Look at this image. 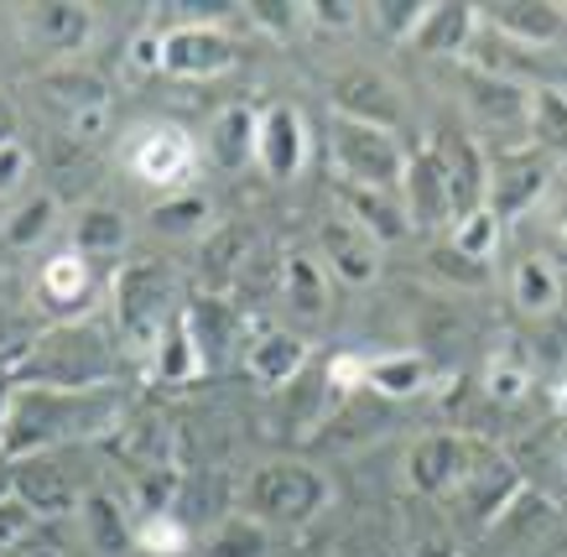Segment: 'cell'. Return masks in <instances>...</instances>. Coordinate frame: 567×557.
<instances>
[{"label":"cell","mask_w":567,"mask_h":557,"mask_svg":"<svg viewBox=\"0 0 567 557\" xmlns=\"http://www.w3.org/2000/svg\"><path fill=\"white\" fill-rule=\"evenodd\" d=\"M412 557H464V553H458L447 526H422V532H412Z\"/></svg>","instance_id":"c3c4849f"},{"label":"cell","mask_w":567,"mask_h":557,"mask_svg":"<svg viewBox=\"0 0 567 557\" xmlns=\"http://www.w3.org/2000/svg\"><path fill=\"white\" fill-rule=\"evenodd\" d=\"M52 225H58V198L52 193H37V198H27L11 219H6V245L11 250H32L37 240H48Z\"/></svg>","instance_id":"d590c367"},{"label":"cell","mask_w":567,"mask_h":557,"mask_svg":"<svg viewBox=\"0 0 567 557\" xmlns=\"http://www.w3.org/2000/svg\"><path fill=\"white\" fill-rule=\"evenodd\" d=\"M302 17H308L312 27H328V32H349V27L360 21V6H349V0H308Z\"/></svg>","instance_id":"f6af8a7d"},{"label":"cell","mask_w":567,"mask_h":557,"mask_svg":"<svg viewBox=\"0 0 567 557\" xmlns=\"http://www.w3.org/2000/svg\"><path fill=\"white\" fill-rule=\"evenodd\" d=\"M557 448H563V464H567V422H563V433H557Z\"/></svg>","instance_id":"6f0895ef"},{"label":"cell","mask_w":567,"mask_h":557,"mask_svg":"<svg viewBox=\"0 0 567 557\" xmlns=\"http://www.w3.org/2000/svg\"><path fill=\"white\" fill-rule=\"evenodd\" d=\"M526 495V479H520V470L505 458L499 448H489L480 437V448H474V464H468V479L458 485V516H464L474 532H489V526L511 510V505Z\"/></svg>","instance_id":"8992f818"},{"label":"cell","mask_w":567,"mask_h":557,"mask_svg":"<svg viewBox=\"0 0 567 557\" xmlns=\"http://www.w3.org/2000/svg\"><path fill=\"white\" fill-rule=\"evenodd\" d=\"M364 385H370L375 396H391V401L422 396L432 385V365L416 354V349H391V354L364 360Z\"/></svg>","instance_id":"4316f807"},{"label":"cell","mask_w":567,"mask_h":557,"mask_svg":"<svg viewBox=\"0 0 567 557\" xmlns=\"http://www.w3.org/2000/svg\"><path fill=\"white\" fill-rule=\"evenodd\" d=\"M511 297H516L520 313H551L557 297H563V281H557L551 261L526 256V261H516V271H511Z\"/></svg>","instance_id":"d6a6232c"},{"label":"cell","mask_w":567,"mask_h":557,"mask_svg":"<svg viewBox=\"0 0 567 557\" xmlns=\"http://www.w3.org/2000/svg\"><path fill=\"white\" fill-rule=\"evenodd\" d=\"M177 489H183V470H177V464H152V470H136V479H131V495H136L141 516L173 510Z\"/></svg>","instance_id":"74e56055"},{"label":"cell","mask_w":567,"mask_h":557,"mask_svg":"<svg viewBox=\"0 0 567 557\" xmlns=\"http://www.w3.org/2000/svg\"><path fill=\"white\" fill-rule=\"evenodd\" d=\"M131 69L162 73V37H136V42H131Z\"/></svg>","instance_id":"f907efd6"},{"label":"cell","mask_w":567,"mask_h":557,"mask_svg":"<svg viewBox=\"0 0 567 557\" xmlns=\"http://www.w3.org/2000/svg\"><path fill=\"white\" fill-rule=\"evenodd\" d=\"M37 94H42V105L63 121V131L79 141H94L104 125H110V89H104L100 73L52 69L37 79Z\"/></svg>","instance_id":"ba28073f"},{"label":"cell","mask_w":567,"mask_h":557,"mask_svg":"<svg viewBox=\"0 0 567 557\" xmlns=\"http://www.w3.org/2000/svg\"><path fill=\"white\" fill-rule=\"evenodd\" d=\"M17 501H27L37 510V522H52V516H69L79 510L84 501V489L73 485V474L58 464V458H27L17 470Z\"/></svg>","instance_id":"7402d4cb"},{"label":"cell","mask_w":567,"mask_h":557,"mask_svg":"<svg viewBox=\"0 0 567 557\" xmlns=\"http://www.w3.org/2000/svg\"><path fill=\"white\" fill-rule=\"evenodd\" d=\"M183 329H188L193 349H198V370L204 375H219L245 354V313L240 302H229V297L198 292L193 302H183Z\"/></svg>","instance_id":"52a82bcc"},{"label":"cell","mask_w":567,"mask_h":557,"mask_svg":"<svg viewBox=\"0 0 567 557\" xmlns=\"http://www.w3.org/2000/svg\"><path fill=\"white\" fill-rule=\"evenodd\" d=\"M110 313H115V333L131 349H156L162 333L183 308H177V281L173 271L152 256L125 261L110 281Z\"/></svg>","instance_id":"3957f363"},{"label":"cell","mask_w":567,"mask_h":557,"mask_svg":"<svg viewBox=\"0 0 567 557\" xmlns=\"http://www.w3.org/2000/svg\"><path fill=\"white\" fill-rule=\"evenodd\" d=\"M281 302H287L297 318L328 313V277H323V266H318V256L287 250V261H281Z\"/></svg>","instance_id":"83f0119b"},{"label":"cell","mask_w":567,"mask_h":557,"mask_svg":"<svg viewBox=\"0 0 567 557\" xmlns=\"http://www.w3.org/2000/svg\"><path fill=\"white\" fill-rule=\"evenodd\" d=\"M79 526H84V541L100 557H125L136 547V526L125 516V505L110 495V489H84L79 501Z\"/></svg>","instance_id":"cb8c5ba5"},{"label":"cell","mask_w":567,"mask_h":557,"mask_svg":"<svg viewBox=\"0 0 567 557\" xmlns=\"http://www.w3.org/2000/svg\"><path fill=\"white\" fill-rule=\"evenodd\" d=\"M11 495H17V470L0 464V501H11Z\"/></svg>","instance_id":"9f6ffc18"},{"label":"cell","mask_w":567,"mask_h":557,"mask_svg":"<svg viewBox=\"0 0 567 557\" xmlns=\"http://www.w3.org/2000/svg\"><path fill=\"white\" fill-rule=\"evenodd\" d=\"M432 141V152L443 162L447 173V198H453V225L464 219V214L484 209V193H489V157L480 152V141L464 136V131H437Z\"/></svg>","instance_id":"5bb4252c"},{"label":"cell","mask_w":567,"mask_h":557,"mask_svg":"<svg viewBox=\"0 0 567 557\" xmlns=\"http://www.w3.org/2000/svg\"><path fill=\"white\" fill-rule=\"evenodd\" d=\"M551 240H557V245L567 250V198L557 204V209H551Z\"/></svg>","instance_id":"11a10c76"},{"label":"cell","mask_w":567,"mask_h":557,"mask_svg":"<svg viewBox=\"0 0 567 557\" xmlns=\"http://www.w3.org/2000/svg\"><path fill=\"white\" fill-rule=\"evenodd\" d=\"M480 27H489L505 42H520V48H567V6H551V0H499V6H484Z\"/></svg>","instance_id":"9a60e30c"},{"label":"cell","mask_w":567,"mask_h":557,"mask_svg":"<svg viewBox=\"0 0 567 557\" xmlns=\"http://www.w3.org/2000/svg\"><path fill=\"white\" fill-rule=\"evenodd\" d=\"M416 17H422V6H406V0H380V6H370V21H375L385 37H412Z\"/></svg>","instance_id":"ee69618b"},{"label":"cell","mask_w":567,"mask_h":557,"mask_svg":"<svg viewBox=\"0 0 567 557\" xmlns=\"http://www.w3.org/2000/svg\"><path fill=\"white\" fill-rule=\"evenodd\" d=\"M208 214H214V204H208L204 193H173V198H162L152 209V229L156 235H173V240L208 235Z\"/></svg>","instance_id":"e575fe53"},{"label":"cell","mask_w":567,"mask_h":557,"mask_svg":"<svg viewBox=\"0 0 567 557\" xmlns=\"http://www.w3.org/2000/svg\"><path fill=\"white\" fill-rule=\"evenodd\" d=\"M193 162H198V146L183 125H141L125 146V167L152 188H177L193 173Z\"/></svg>","instance_id":"7c38bea8"},{"label":"cell","mask_w":567,"mask_h":557,"mask_svg":"<svg viewBox=\"0 0 567 557\" xmlns=\"http://www.w3.org/2000/svg\"><path fill=\"white\" fill-rule=\"evenodd\" d=\"M125 240H131L125 214L104 209V204H89V209H79V219H73V250H79L84 261H110V256H121Z\"/></svg>","instance_id":"f546056e"},{"label":"cell","mask_w":567,"mask_h":557,"mask_svg":"<svg viewBox=\"0 0 567 557\" xmlns=\"http://www.w3.org/2000/svg\"><path fill=\"white\" fill-rule=\"evenodd\" d=\"M312 360V344L302 339V333H287V329H266L256 333L250 344H245L240 365L245 375L260 385V391H281V385H292L302 370H308Z\"/></svg>","instance_id":"ac0fdd59"},{"label":"cell","mask_w":567,"mask_h":557,"mask_svg":"<svg viewBox=\"0 0 567 557\" xmlns=\"http://www.w3.org/2000/svg\"><path fill=\"white\" fill-rule=\"evenodd\" d=\"M115 375V344L89 323H63V329L32 339L21 354L17 381L32 385H63V391H89V385H110Z\"/></svg>","instance_id":"7a4b0ae2"},{"label":"cell","mask_w":567,"mask_h":557,"mask_svg":"<svg viewBox=\"0 0 567 557\" xmlns=\"http://www.w3.org/2000/svg\"><path fill=\"white\" fill-rule=\"evenodd\" d=\"M240 63V48H235V37L219 32V27H173V32H162V73L167 79H219Z\"/></svg>","instance_id":"8fae6325"},{"label":"cell","mask_w":567,"mask_h":557,"mask_svg":"<svg viewBox=\"0 0 567 557\" xmlns=\"http://www.w3.org/2000/svg\"><path fill=\"white\" fill-rule=\"evenodd\" d=\"M480 437L468 433H427L406 453V485L416 489V501H447L458 495V485L468 479Z\"/></svg>","instance_id":"9c48e42d"},{"label":"cell","mask_w":567,"mask_h":557,"mask_svg":"<svg viewBox=\"0 0 567 557\" xmlns=\"http://www.w3.org/2000/svg\"><path fill=\"white\" fill-rule=\"evenodd\" d=\"M256 162L276 183H292V177L308 167V125H302V110L287 105V100H276V105L260 110Z\"/></svg>","instance_id":"e0dca14e"},{"label":"cell","mask_w":567,"mask_h":557,"mask_svg":"<svg viewBox=\"0 0 567 557\" xmlns=\"http://www.w3.org/2000/svg\"><path fill=\"white\" fill-rule=\"evenodd\" d=\"M125 401L115 385H89V391H63V385L17 381L6 427H0V464H27L63 443H94V437L121 433Z\"/></svg>","instance_id":"6da1fadb"},{"label":"cell","mask_w":567,"mask_h":557,"mask_svg":"<svg viewBox=\"0 0 567 557\" xmlns=\"http://www.w3.org/2000/svg\"><path fill=\"white\" fill-rule=\"evenodd\" d=\"M136 547L152 557H183L193 547V537L173 510H162V516H141L136 522Z\"/></svg>","instance_id":"ab89813d"},{"label":"cell","mask_w":567,"mask_h":557,"mask_svg":"<svg viewBox=\"0 0 567 557\" xmlns=\"http://www.w3.org/2000/svg\"><path fill=\"white\" fill-rule=\"evenodd\" d=\"M328 146H333V167L344 173L349 188H370V193H391L406 177V146L391 131L360 121H328Z\"/></svg>","instance_id":"5b68a950"},{"label":"cell","mask_w":567,"mask_h":557,"mask_svg":"<svg viewBox=\"0 0 567 557\" xmlns=\"http://www.w3.org/2000/svg\"><path fill=\"white\" fill-rule=\"evenodd\" d=\"M328 479L312 464H260L245 479V510L266 526H308L323 516Z\"/></svg>","instance_id":"277c9868"},{"label":"cell","mask_w":567,"mask_h":557,"mask_svg":"<svg viewBox=\"0 0 567 557\" xmlns=\"http://www.w3.org/2000/svg\"><path fill=\"white\" fill-rule=\"evenodd\" d=\"M344 214L360 229H370V240L375 245H391V240H406V235H412V219H406L401 204H391V193L349 188L344 183Z\"/></svg>","instance_id":"f1b7e54d"},{"label":"cell","mask_w":567,"mask_h":557,"mask_svg":"<svg viewBox=\"0 0 567 557\" xmlns=\"http://www.w3.org/2000/svg\"><path fill=\"white\" fill-rule=\"evenodd\" d=\"M464 100L468 110L489 125H526L532 121V94L489 69H464Z\"/></svg>","instance_id":"603a6c76"},{"label":"cell","mask_w":567,"mask_h":557,"mask_svg":"<svg viewBox=\"0 0 567 557\" xmlns=\"http://www.w3.org/2000/svg\"><path fill=\"white\" fill-rule=\"evenodd\" d=\"M245 17L256 21V27H266V32H276V37H287L297 27V17L302 11H292V6H271V0H260V6H250Z\"/></svg>","instance_id":"681fc988"},{"label":"cell","mask_w":567,"mask_h":557,"mask_svg":"<svg viewBox=\"0 0 567 557\" xmlns=\"http://www.w3.org/2000/svg\"><path fill=\"white\" fill-rule=\"evenodd\" d=\"M37 287H42V297H48L52 308H84L89 302V261L79 256V250H63V256H48L42 261V271H37Z\"/></svg>","instance_id":"1f68e13d"},{"label":"cell","mask_w":567,"mask_h":557,"mask_svg":"<svg viewBox=\"0 0 567 557\" xmlns=\"http://www.w3.org/2000/svg\"><path fill=\"white\" fill-rule=\"evenodd\" d=\"M152 375L162 385H183V381H193V375H204V370H198V349H193L188 329H183V313L162 333V344H156V354H152Z\"/></svg>","instance_id":"836d02e7"},{"label":"cell","mask_w":567,"mask_h":557,"mask_svg":"<svg viewBox=\"0 0 567 557\" xmlns=\"http://www.w3.org/2000/svg\"><path fill=\"white\" fill-rule=\"evenodd\" d=\"M547 193V157H536L526 146L516 152H499L489 162V193H484V209L495 219H516V214L536 209V198Z\"/></svg>","instance_id":"2e32d148"},{"label":"cell","mask_w":567,"mask_h":557,"mask_svg":"<svg viewBox=\"0 0 567 557\" xmlns=\"http://www.w3.org/2000/svg\"><path fill=\"white\" fill-rule=\"evenodd\" d=\"M245 256H250V229L224 225L204 235V256H198V281L208 297H229V287L245 277Z\"/></svg>","instance_id":"d4e9b609"},{"label":"cell","mask_w":567,"mask_h":557,"mask_svg":"<svg viewBox=\"0 0 567 557\" xmlns=\"http://www.w3.org/2000/svg\"><path fill=\"white\" fill-rule=\"evenodd\" d=\"M6 141H17V110H11V100H0V146Z\"/></svg>","instance_id":"db71d44e"},{"label":"cell","mask_w":567,"mask_h":557,"mask_svg":"<svg viewBox=\"0 0 567 557\" xmlns=\"http://www.w3.org/2000/svg\"><path fill=\"white\" fill-rule=\"evenodd\" d=\"M474 32H480V11L474 6H422V17H416L406 42L416 53H464Z\"/></svg>","instance_id":"484cf974"},{"label":"cell","mask_w":567,"mask_h":557,"mask_svg":"<svg viewBox=\"0 0 567 557\" xmlns=\"http://www.w3.org/2000/svg\"><path fill=\"white\" fill-rule=\"evenodd\" d=\"M495 245H499V219L489 209H474V214H464V219L453 225V250L468 256V261L489 266L495 261Z\"/></svg>","instance_id":"f35d334b"},{"label":"cell","mask_w":567,"mask_h":557,"mask_svg":"<svg viewBox=\"0 0 567 557\" xmlns=\"http://www.w3.org/2000/svg\"><path fill=\"white\" fill-rule=\"evenodd\" d=\"M37 510L27 501H17V495H11V501H0V557L11 553V547H17V541H27L37 532Z\"/></svg>","instance_id":"b9f144b4"},{"label":"cell","mask_w":567,"mask_h":557,"mask_svg":"<svg viewBox=\"0 0 567 557\" xmlns=\"http://www.w3.org/2000/svg\"><path fill=\"white\" fill-rule=\"evenodd\" d=\"M198 553L204 557H271L276 541H271V526L266 522H256L250 510H235V516H224V522L208 532Z\"/></svg>","instance_id":"4dcf8cb0"},{"label":"cell","mask_w":567,"mask_h":557,"mask_svg":"<svg viewBox=\"0 0 567 557\" xmlns=\"http://www.w3.org/2000/svg\"><path fill=\"white\" fill-rule=\"evenodd\" d=\"M11 396H17V370H0V427H6V412H11Z\"/></svg>","instance_id":"f5cc1de1"},{"label":"cell","mask_w":567,"mask_h":557,"mask_svg":"<svg viewBox=\"0 0 567 557\" xmlns=\"http://www.w3.org/2000/svg\"><path fill=\"white\" fill-rule=\"evenodd\" d=\"M256 136H260V115L250 105H224L204 131V157L219 173H245L256 162Z\"/></svg>","instance_id":"44dd1931"},{"label":"cell","mask_w":567,"mask_h":557,"mask_svg":"<svg viewBox=\"0 0 567 557\" xmlns=\"http://www.w3.org/2000/svg\"><path fill=\"white\" fill-rule=\"evenodd\" d=\"M6 557H63V547H58V541H52L48 532L37 526L32 537H27V541H17V547H11V553H6Z\"/></svg>","instance_id":"816d5d0a"},{"label":"cell","mask_w":567,"mask_h":557,"mask_svg":"<svg viewBox=\"0 0 567 557\" xmlns=\"http://www.w3.org/2000/svg\"><path fill=\"white\" fill-rule=\"evenodd\" d=\"M328 105L339 121H360V125H375V131H391L406 121V105H401V89L375 69H344L328 79Z\"/></svg>","instance_id":"30bf717a"},{"label":"cell","mask_w":567,"mask_h":557,"mask_svg":"<svg viewBox=\"0 0 567 557\" xmlns=\"http://www.w3.org/2000/svg\"><path fill=\"white\" fill-rule=\"evenodd\" d=\"M318 240H323L328 266L349 281V287H370L380 277V245L370 240V229H360L349 214H328L318 225Z\"/></svg>","instance_id":"ffe728a7"},{"label":"cell","mask_w":567,"mask_h":557,"mask_svg":"<svg viewBox=\"0 0 567 557\" xmlns=\"http://www.w3.org/2000/svg\"><path fill=\"white\" fill-rule=\"evenodd\" d=\"M432 266H437V271H443L453 287H484V281H489V266L458 256L453 245H437V250H432Z\"/></svg>","instance_id":"7bdbcfd3"},{"label":"cell","mask_w":567,"mask_h":557,"mask_svg":"<svg viewBox=\"0 0 567 557\" xmlns=\"http://www.w3.org/2000/svg\"><path fill=\"white\" fill-rule=\"evenodd\" d=\"M323 385L333 396H349V391H360L364 385V354H333L323 370Z\"/></svg>","instance_id":"bcb514c9"},{"label":"cell","mask_w":567,"mask_h":557,"mask_svg":"<svg viewBox=\"0 0 567 557\" xmlns=\"http://www.w3.org/2000/svg\"><path fill=\"white\" fill-rule=\"evenodd\" d=\"M17 37L32 53H58L69 58L89 48L94 37V11L89 6H69V0H48V6H17Z\"/></svg>","instance_id":"4fadbf2b"},{"label":"cell","mask_w":567,"mask_h":557,"mask_svg":"<svg viewBox=\"0 0 567 557\" xmlns=\"http://www.w3.org/2000/svg\"><path fill=\"white\" fill-rule=\"evenodd\" d=\"M526 131L536 136V146H547V152H567V94L563 89H551V84L536 89Z\"/></svg>","instance_id":"8d00e7d4"},{"label":"cell","mask_w":567,"mask_h":557,"mask_svg":"<svg viewBox=\"0 0 567 557\" xmlns=\"http://www.w3.org/2000/svg\"><path fill=\"white\" fill-rule=\"evenodd\" d=\"M401 188H406V219H412V229L453 225L447 173H443V162H437V152H432V141H422L412 157H406V177H401Z\"/></svg>","instance_id":"d6986e66"},{"label":"cell","mask_w":567,"mask_h":557,"mask_svg":"<svg viewBox=\"0 0 567 557\" xmlns=\"http://www.w3.org/2000/svg\"><path fill=\"white\" fill-rule=\"evenodd\" d=\"M484 391L495 401H520L532 391V370H526V360H520L516 349L489 354V365H484Z\"/></svg>","instance_id":"60d3db41"},{"label":"cell","mask_w":567,"mask_h":557,"mask_svg":"<svg viewBox=\"0 0 567 557\" xmlns=\"http://www.w3.org/2000/svg\"><path fill=\"white\" fill-rule=\"evenodd\" d=\"M27 173H32V152H27L21 141H6V146H0V198L17 193L21 183H27Z\"/></svg>","instance_id":"7dc6e473"}]
</instances>
